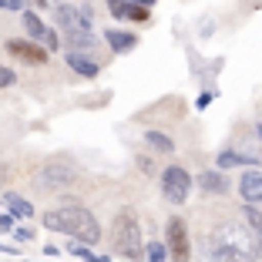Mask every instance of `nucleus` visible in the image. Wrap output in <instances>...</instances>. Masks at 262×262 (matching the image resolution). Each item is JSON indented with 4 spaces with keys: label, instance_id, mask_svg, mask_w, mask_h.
Wrapping results in <instances>:
<instances>
[{
    "label": "nucleus",
    "instance_id": "nucleus-1",
    "mask_svg": "<svg viewBox=\"0 0 262 262\" xmlns=\"http://www.w3.org/2000/svg\"><path fill=\"white\" fill-rule=\"evenodd\" d=\"M259 242L249 222H225L202 242V262H255Z\"/></svg>",
    "mask_w": 262,
    "mask_h": 262
},
{
    "label": "nucleus",
    "instance_id": "nucleus-2",
    "mask_svg": "<svg viewBox=\"0 0 262 262\" xmlns=\"http://www.w3.org/2000/svg\"><path fill=\"white\" fill-rule=\"evenodd\" d=\"M44 225L51 232H64V235H71L74 242H88V246H94V242L101 239L98 219H94L88 208H81V205H64V208H51V212H44Z\"/></svg>",
    "mask_w": 262,
    "mask_h": 262
},
{
    "label": "nucleus",
    "instance_id": "nucleus-3",
    "mask_svg": "<svg viewBox=\"0 0 262 262\" xmlns=\"http://www.w3.org/2000/svg\"><path fill=\"white\" fill-rule=\"evenodd\" d=\"M111 246H115V252L124 255V259H141V255H145L148 246H145V239H141V225H138V219H135V212L124 208L121 215L115 219Z\"/></svg>",
    "mask_w": 262,
    "mask_h": 262
},
{
    "label": "nucleus",
    "instance_id": "nucleus-4",
    "mask_svg": "<svg viewBox=\"0 0 262 262\" xmlns=\"http://www.w3.org/2000/svg\"><path fill=\"white\" fill-rule=\"evenodd\" d=\"M162 192L171 205H185L188 192H192V175H188L182 165H168L162 171Z\"/></svg>",
    "mask_w": 262,
    "mask_h": 262
},
{
    "label": "nucleus",
    "instance_id": "nucleus-5",
    "mask_svg": "<svg viewBox=\"0 0 262 262\" xmlns=\"http://www.w3.org/2000/svg\"><path fill=\"white\" fill-rule=\"evenodd\" d=\"M71 182H74V168H71L68 162H61V158L47 162L44 168L37 171V185L44 188V192H57V188H68Z\"/></svg>",
    "mask_w": 262,
    "mask_h": 262
},
{
    "label": "nucleus",
    "instance_id": "nucleus-6",
    "mask_svg": "<svg viewBox=\"0 0 262 262\" xmlns=\"http://www.w3.org/2000/svg\"><path fill=\"white\" fill-rule=\"evenodd\" d=\"M168 252H171V259L175 262H188L192 259V242H188V225H185V219H168Z\"/></svg>",
    "mask_w": 262,
    "mask_h": 262
},
{
    "label": "nucleus",
    "instance_id": "nucleus-7",
    "mask_svg": "<svg viewBox=\"0 0 262 262\" xmlns=\"http://www.w3.org/2000/svg\"><path fill=\"white\" fill-rule=\"evenodd\" d=\"M91 7H68V4H57V27L64 34L74 31H91Z\"/></svg>",
    "mask_w": 262,
    "mask_h": 262
},
{
    "label": "nucleus",
    "instance_id": "nucleus-8",
    "mask_svg": "<svg viewBox=\"0 0 262 262\" xmlns=\"http://www.w3.org/2000/svg\"><path fill=\"white\" fill-rule=\"evenodd\" d=\"M108 10L111 17H121V20H135V24L148 20V7L138 0H108Z\"/></svg>",
    "mask_w": 262,
    "mask_h": 262
},
{
    "label": "nucleus",
    "instance_id": "nucleus-9",
    "mask_svg": "<svg viewBox=\"0 0 262 262\" xmlns=\"http://www.w3.org/2000/svg\"><path fill=\"white\" fill-rule=\"evenodd\" d=\"M7 51L10 54H17L20 61H27V64H44L47 61V51L44 47H37V40H20V37H14V40H7Z\"/></svg>",
    "mask_w": 262,
    "mask_h": 262
},
{
    "label": "nucleus",
    "instance_id": "nucleus-10",
    "mask_svg": "<svg viewBox=\"0 0 262 262\" xmlns=\"http://www.w3.org/2000/svg\"><path fill=\"white\" fill-rule=\"evenodd\" d=\"M239 192L246 202H255V205H262V171L259 168H249L246 175L239 178Z\"/></svg>",
    "mask_w": 262,
    "mask_h": 262
},
{
    "label": "nucleus",
    "instance_id": "nucleus-11",
    "mask_svg": "<svg viewBox=\"0 0 262 262\" xmlns=\"http://www.w3.org/2000/svg\"><path fill=\"white\" fill-rule=\"evenodd\" d=\"M199 188L205 195H225L232 188V182L225 178V168H219V171H202V175H199Z\"/></svg>",
    "mask_w": 262,
    "mask_h": 262
},
{
    "label": "nucleus",
    "instance_id": "nucleus-12",
    "mask_svg": "<svg viewBox=\"0 0 262 262\" xmlns=\"http://www.w3.org/2000/svg\"><path fill=\"white\" fill-rule=\"evenodd\" d=\"M104 40L111 44V51H115V54H128L131 47L138 44V37H135V34H128V31H118V27L104 31Z\"/></svg>",
    "mask_w": 262,
    "mask_h": 262
},
{
    "label": "nucleus",
    "instance_id": "nucleus-13",
    "mask_svg": "<svg viewBox=\"0 0 262 262\" xmlns=\"http://www.w3.org/2000/svg\"><path fill=\"white\" fill-rule=\"evenodd\" d=\"M68 64L77 71L81 77H98V61H91V57H84L81 51H68Z\"/></svg>",
    "mask_w": 262,
    "mask_h": 262
},
{
    "label": "nucleus",
    "instance_id": "nucleus-14",
    "mask_svg": "<svg viewBox=\"0 0 262 262\" xmlns=\"http://www.w3.org/2000/svg\"><path fill=\"white\" fill-rule=\"evenodd\" d=\"M242 219H246L249 229L255 232V242H259V259H262V208L255 205V202H249V205H242Z\"/></svg>",
    "mask_w": 262,
    "mask_h": 262
},
{
    "label": "nucleus",
    "instance_id": "nucleus-15",
    "mask_svg": "<svg viewBox=\"0 0 262 262\" xmlns=\"http://www.w3.org/2000/svg\"><path fill=\"white\" fill-rule=\"evenodd\" d=\"M4 205H7V212H10V215H17V219H31L34 215V205L24 199V195H17V192L4 195Z\"/></svg>",
    "mask_w": 262,
    "mask_h": 262
},
{
    "label": "nucleus",
    "instance_id": "nucleus-16",
    "mask_svg": "<svg viewBox=\"0 0 262 262\" xmlns=\"http://www.w3.org/2000/svg\"><path fill=\"white\" fill-rule=\"evenodd\" d=\"M145 145L155 148L158 155H171L175 151V141H171L168 135H162V131H145Z\"/></svg>",
    "mask_w": 262,
    "mask_h": 262
},
{
    "label": "nucleus",
    "instance_id": "nucleus-17",
    "mask_svg": "<svg viewBox=\"0 0 262 262\" xmlns=\"http://www.w3.org/2000/svg\"><path fill=\"white\" fill-rule=\"evenodd\" d=\"M242 165H249V168H252L255 158L239 155V151H219V168H242Z\"/></svg>",
    "mask_w": 262,
    "mask_h": 262
},
{
    "label": "nucleus",
    "instance_id": "nucleus-18",
    "mask_svg": "<svg viewBox=\"0 0 262 262\" xmlns=\"http://www.w3.org/2000/svg\"><path fill=\"white\" fill-rule=\"evenodd\" d=\"M20 20H24V31L31 34V37H34V40H44V34H47V27H44V24H40V17H37V14H34V10H24V17H20Z\"/></svg>",
    "mask_w": 262,
    "mask_h": 262
},
{
    "label": "nucleus",
    "instance_id": "nucleus-19",
    "mask_svg": "<svg viewBox=\"0 0 262 262\" xmlns=\"http://www.w3.org/2000/svg\"><path fill=\"white\" fill-rule=\"evenodd\" d=\"M68 44L74 47V51H91V47L98 44V37H94L91 31H74V34H68Z\"/></svg>",
    "mask_w": 262,
    "mask_h": 262
},
{
    "label": "nucleus",
    "instance_id": "nucleus-20",
    "mask_svg": "<svg viewBox=\"0 0 262 262\" xmlns=\"http://www.w3.org/2000/svg\"><path fill=\"white\" fill-rule=\"evenodd\" d=\"M71 252H74L77 259H84V262H111L108 255H98V252H91V246H88V242H74V246H71Z\"/></svg>",
    "mask_w": 262,
    "mask_h": 262
},
{
    "label": "nucleus",
    "instance_id": "nucleus-21",
    "mask_svg": "<svg viewBox=\"0 0 262 262\" xmlns=\"http://www.w3.org/2000/svg\"><path fill=\"white\" fill-rule=\"evenodd\" d=\"M168 249H165V242H148L145 249V262H168Z\"/></svg>",
    "mask_w": 262,
    "mask_h": 262
},
{
    "label": "nucleus",
    "instance_id": "nucleus-22",
    "mask_svg": "<svg viewBox=\"0 0 262 262\" xmlns=\"http://www.w3.org/2000/svg\"><path fill=\"white\" fill-rule=\"evenodd\" d=\"M14 81H17V74L10 68H4V64H0V88H10Z\"/></svg>",
    "mask_w": 262,
    "mask_h": 262
},
{
    "label": "nucleus",
    "instance_id": "nucleus-23",
    "mask_svg": "<svg viewBox=\"0 0 262 262\" xmlns=\"http://www.w3.org/2000/svg\"><path fill=\"white\" fill-rule=\"evenodd\" d=\"M44 47H47V51H61V40H57L54 31H47V34H44Z\"/></svg>",
    "mask_w": 262,
    "mask_h": 262
},
{
    "label": "nucleus",
    "instance_id": "nucleus-24",
    "mask_svg": "<svg viewBox=\"0 0 262 262\" xmlns=\"http://www.w3.org/2000/svg\"><path fill=\"white\" fill-rule=\"evenodd\" d=\"M14 219H17V215L4 212V215H0V232H14Z\"/></svg>",
    "mask_w": 262,
    "mask_h": 262
},
{
    "label": "nucleus",
    "instance_id": "nucleus-25",
    "mask_svg": "<svg viewBox=\"0 0 262 262\" xmlns=\"http://www.w3.org/2000/svg\"><path fill=\"white\" fill-rule=\"evenodd\" d=\"M14 235H17V242H31V239H34L31 229H14Z\"/></svg>",
    "mask_w": 262,
    "mask_h": 262
},
{
    "label": "nucleus",
    "instance_id": "nucleus-26",
    "mask_svg": "<svg viewBox=\"0 0 262 262\" xmlns=\"http://www.w3.org/2000/svg\"><path fill=\"white\" fill-rule=\"evenodd\" d=\"M0 7H4V10H20L24 0H0Z\"/></svg>",
    "mask_w": 262,
    "mask_h": 262
},
{
    "label": "nucleus",
    "instance_id": "nucleus-27",
    "mask_svg": "<svg viewBox=\"0 0 262 262\" xmlns=\"http://www.w3.org/2000/svg\"><path fill=\"white\" fill-rule=\"evenodd\" d=\"M212 98H215V94H212V91H205V94L199 98V108H208V104H212Z\"/></svg>",
    "mask_w": 262,
    "mask_h": 262
},
{
    "label": "nucleus",
    "instance_id": "nucleus-28",
    "mask_svg": "<svg viewBox=\"0 0 262 262\" xmlns=\"http://www.w3.org/2000/svg\"><path fill=\"white\" fill-rule=\"evenodd\" d=\"M0 252H7V255H17V249H14V246H4V242H0Z\"/></svg>",
    "mask_w": 262,
    "mask_h": 262
},
{
    "label": "nucleus",
    "instance_id": "nucleus-29",
    "mask_svg": "<svg viewBox=\"0 0 262 262\" xmlns=\"http://www.w3.org/2000/svg\"><path fill=\"white\" fill-rule=\"evenodd\" d=\"M4 182H7V165H0V188H4Z\"/></svg>",
    "mask_w": 262,
    "mask_h": 262
},
{
    "label": "nucleus",
    "instance_id": "nucleus-30",
    "mask_svg": "<svg viewBox=\"0 0 262 262\" xmlns=\"http://www.w3.org/2000/svg\"><path fill=\"white\" fill-rule=\"evenodd\" d=\"M138 4H145V7H151V4H155V0H138Z\"/></svg>",
    "mask_w": 262,
    "mask_h": 262
},
{
    "label": "nucleus",
    "instance_id": "nucleus-31",
    "mask_svg": "<svg viewBox=\"0 0 262 262\" xmlns=\"http://www.w3.org/2000/svg\"><path fill=\"white\" fill-rule=\"evenodd\" d=\"M259 138H262V124H259Z\"/></svg>",
    "mask_w": 262,
    "mask_h": 262
},
{
    "label": "nucleus",
    "instance_id": "nucleus-32",
    "mask_svg": "<svg viewBox=\"0 0 262 262\" xmlns=\"http://www.w3.org/2000/svg\"><path fill=\"white\" fill-rule=\"evenodd\" d=\"M54 4H64V0H54Z\"/></svg>",
    "mask_w": 262,
    "mask_h": 262
},
{
    "label": "nucleus",
    "instance_id": "nucleus-33",
    "mask_svg": "<svg viewBox=\"0 0 262 262\" xmlns=\"http://www.w3.org/2000/svg\"><path fill=\"white\" fill-rule=\"evenodd\" d=\"M27 262H34V259H27Z\"/></svg>",
    "mask_w": 262,
    "mask_h": 262
}]
</instances>
